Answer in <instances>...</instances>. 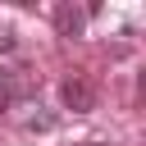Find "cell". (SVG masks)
Returning a JSON list of instances; mask_svg holds the SVG:
<instances>
[{"label": "cell", "instance_id": "cell-1", "mask_svg": "<svg viewBox=\"0 0 146 146\" xmlns=\"http://www.w3.org/2000/svg\"><path fill=\"white\" fill-rule=\"evenodd\" d=\"M59 100H64V110H73V114H87V110H96V87H91L87 78H64V82H59Z\"/></svg>", "mask_w": 146, "mask_h": 146}, {"label": "cell", "instance_id": "cell-2", "mask_svg": "<svg viewBox=\"0 0 146 146\" xmlns=\"http://www.w3.org/2000/svg\"><path fill=\"white\" fill-rule=\"evenodd\" d=\"M82 27H87V14L78 9V5H55V32L59 36H82Z\"/></svg>", "mask_w": 146, "mask_h": 146}, {"label": "cell", "instance_id": "cell-3", "mask_svg": "<svg viewBox=\"0 0 146 146\" xmlns=\"http://www.w3.org/2000/svg\"><path fill=\"white\" fill-rule=\"evenodd\" d=\"M14 100H18V73L0 64V114H5V110H9Z\"/></svg>", "mask_w": 146, "mask_h": 146}, {"label": "cell", "instance_id": "cell-4", "mask_svg": "<svg viewBox=\"0 0 146 146\" xmlns=\"http://www.w3.org/2000/svg\"><path fill=\"white\" fill-rule=\"evenodd\" d=\"M55 128V114H32L27 119V132H50Z\"/></svg>", "mask_w": 146, "mask_h": 146}, {"label": "cell", "instance_id": "cell-5", "mask_svg": "<svg viewBox=\"0 0 146 146\" xmlns=\"http://www.w3.org/2000/svg\"><path fill=\"white\" fill-rule=\"evenodd\" d=\"M0 50H14V36L9 32H0Z\"/></svg>", "mask_w": 146, "mask_h": 146}, {"label": "cell", "instance_id": "cell-6", "mask_svg": "<svg viewBox=\"0 0 146 146\" xmlns=\"http://www.w3.org/2000/svg\"><path fill=\"white\" fill-rule=\"evenodd\" d=\"M82 146H110V141H82Z\"/></svg>", "mask_w": 146, "mask_h": 146}]
</instances>
